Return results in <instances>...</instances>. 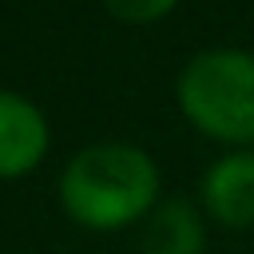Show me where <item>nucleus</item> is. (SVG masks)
<instances>
[{"label": "nucleus", "mask_w": 254, "mask_h": 254, "mask_svg": "<svg viewBox=\"0 0 254 254\" xmlns=\"http://www.w3.org/2000/svg\"><path fill=\"white\" fill-rule=\"evenodd\" d=\"M64 210L87 230H119L159 202V167L143 147L91 143L75 151L60 175Z\"/></svg>", "instance_id": "f257e3e1"}, {"label": "nucleus", "mask_w": 254, "mask_h": 254, "mask_svg": "<svg viewBox=\"0 0 254 254\" xmlns=\"http://www.w3.org/2000/svg\"><path fill=\"white\" fill-rule=\"evenodd\" d=\"M175 99L183 115L210 139L238 147L254 143V52L206 48L194 52L179 79Z\"/></svg>", "instance_id": "f03ea898"}, {"label": "nucleus", "mask_w": 254, "mask_h": 254, "mask_svg": "<svg viewBox=\"0 0 254 254\" xmlns=\"http://www.w3.org/2000/svg\"><path fill=\"white\" fill-rule=\"evenodd\" d=\"M198 194H202L206 214L222 222L226 230L254 226V151L238 147V151L218 155L202 171Z\"/></svg>", "instance_id": "7ed1b4c3"}, {"label": "nucleus", "mask_w": 254, "mask_h": 254, "mask_svg": "<svg viewBox=\"0 0 254 254\" xmlns=\"http://www.w3.org/2000/svg\"><path fill=\"white\" fill-rule=\"evenodd\" d=\"M48 151V119L44 111L16 95L0 91V179L32 171Z\"/></svg>", "instance_id": "20e7f679"}, {"label": "nucleus", "mask_w": 254, "mask_h": 254, "mask_svg": "<svg viewBox=\"0 0 254 254\" xmlns=\"http://www.w3.org/2000/svg\"><path fill=\"white\" fill-rule=\"evenodd\" d=\"M206 226L194 202L187 198H163L143 218L139 250L143 254H202Z\"/></svg>", "instance_id": "39448f33"}, {"label": "nucleus", "mask_w": 254, "mask_h": 254, "mask_svg": "<svg viewBox=\"0 0 254 254\" xmlns=\"http://www.w3.org/2000/svg\"><path fill=\"white\" fill-rule=\"evenodd\" d=\"M179 0H103V8L123 20V24H151L159 16H167Z\"/></svg>", "instance_id": "423d86ee"}]
</instances>
